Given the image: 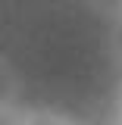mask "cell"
Listing matches in <instances>:
<instances>
[]
</instances>
